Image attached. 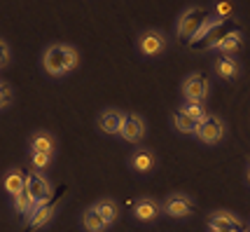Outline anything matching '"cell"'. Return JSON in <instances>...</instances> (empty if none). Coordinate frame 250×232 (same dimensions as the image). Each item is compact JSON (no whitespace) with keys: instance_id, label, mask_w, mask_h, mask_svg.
Returning a JSON list of instances; mask_svg holds the SVG:
<instances>
[{"instance_id":"obj_1","label":"cell","mask_w":250,"mask_h":232,"mask_svg":"<svg viewBox=\"0 0 250 232\" xmlns=\"http://www.w3.org/2000/svg\"><path fill=\"white\" fill-rule=\"evenodd\" d=\"M229 31H234L231 22H227V19H210V22L204 23V26L199 28V33L189 40V47H192L194 52L208 49V47H215Z\"/></svg>"},{"instance_id":"obj_2","label":"cell","mask_w":250,"mask_h":232,"mask_svg":"<svg viewBox=\"0 0 250 232\" xmlns=\"http://www.w3.org/2000/svg\"><path fill=\"white\" fill-rule=\"evenodd\" d=\"M213 17L208 14L204 7H187L183 14H180V19H178V38H194L199 33V28L204 26L206 22H210Z\"/></svg>"},{"instance_id":"obj_3","label":"cell","mask_w":250,"mask_h":232,"mask_svg":"<svg viewBox=\"0 0 250 232\" xmlns=\"http://www.w3.org/2000/svg\"><path fill=\"white\" fill-rule=\"evenodd\" d=\"M26 195H28L38 207L52 199V186H49V181L44 178L42 171H35V169H33L31 174L26 176Z\"/></svg>"},{"instance_id":"obj_4","label":"cell","mask_w":250,"mask_h":232,"mask_svg":"<svg viewBox=\"0 0 250 232\" xmlns=\"http://www.w3.org/2000/svg\"><path fill=\"white\" fill-rule=\"evenodd\" d=\"M65 47L68 45H49L42 54V68L49 75H63L65 73Z\"/></svg>"},{"instance_id":"obj_5","label":"cell","mask_w":250,"mask_h":232,"mask_svg":"<svg viewBox=\"0 0 250 232\" xmlns=\"http://www.w3.org/2000/svg\"><path fill=\"white\" fill-rule=\"evenodd\" d=\"M183 94L189 103H201L208 96V80L201 73H192L183 82Z\"/></svg>"},{"instance_id":"obj_6","label":"cell","mask_w":250,"mask_h":232,"mask_svg":"<svg viewBox=\"0 0 250 232\" xmlns=\"http://www.w3.org/2000/svg\"><path fill=\"white\" fill-rule=\"evenodd\" d=\"M196 136L204 141V143L213 145L222 141V136H225V124L218 120V117H206V120H201L196 124Z\"/></svg>"},{"instance_id":"obj_7","label":"cell","mask_w":250,"mask_h":232,"mask_svg":"<svg viewBox=\"0 0 250 232\" xmlns=\"http://www.w3.org/2000/svg\"><path fill=\"white\" fill-rule=\"evenodd\" d=\"M138 49L141 54L145 56H157L166 49V38H164L159 31H145V33L138 38Z\"/></svg>"},{"instance_id":"obj_8","label":"cell","mask_w":250,"mask_h":232,"mask_svg":"<svg viewBox=\"0 0 250 232\" xmlns=\"http://www.w3.org/2000/svg\"><path fill=\"white\" fill-rule=\"evenodd\" d=\"M164 211L171 216V218H187L192 216L194 211V204L187 195H171V197L164 202Z\"/></svg>"},{"instance_id":"obj_9","label":"cell","mask_w":250,"mask_h":232,"mask_svg":"<svg viewBox=\"0 0 250 232\" xmlns=\"http://www.w3.org/2000/svg\"><path fill=\"white\" fill-rule=\"evenodd\" d=\"M122 139H126L131 143H138L143 136H145V122H143L141 115H124V122H122Z\"/></svg>"},{"instance_id":"obj_10","label":"cell","mask_w":250,"mask_h":232,"mask_svg":"<svg viewBox=\"0 0 250 232\" xmlns=\"http://www.w3.org/2000/svg\"><path fill=\"white\" fill-rule=\"evenodd\" d=\"M122 122H124V113H120L117 108H108V111H103L98 115V129L105 134H120L122 129Z\"/></svg>"},{"instance_id":"obj_11","label":"cell","mask_w":250,"mask_h":232,"mask_svg":"<svg viewBox=\"0 0 250 232\" xmlns=\"http://www.w3.org/2000/svg\"><path fill=\"white\" fill-rule=\"evenodd\" d=\"M59 202H61V195H59L54 202L49 199V202L40 204L38 209L33 211L31 218H28V225H31V228H42L44 223H49V221H52V216L56 213V207H59Z\"/></svg>"},{"instance_id":"obj_12","label":"cell","mask_w":250,"mask_h":232,"mask_svg":"<svg viewBox=\"0 0 250 232\" xmlns=\"http://www.w3.org/2000/svg\"><path fill=\"white\" fill-rule=\"evenodd\" d=\"M208 228L215 232V230H243L241 228V221L234 216V213H229V211H218V213H213L210 216V221H208Z\"/></svg>"},{"instance_id":"obj_13","label":"cell","mask_w":250,"mask_h":232,"mask_svg":"<svg viewBox=\"0 0 250 232\" xmlns=\"http://www.w3.org/2000/svg\"><path fill=\"white\" fill-rule=\"evenodd\" d=\"M133 213H136V218H138V221L150 223V221H154V218L159 216V204H157L152 197H143V199L136 202Z\"/></svg>"},{"instance_id":"obj_14","label":"cell","mask_w":250,"mask_h":232,"mask_svg":"<svg viewBox=\"0 0 250 232\" xmlns=\"http://www.w3.org/2000/svg\"><path fill=\"white\" fill-rule=\"evenodd\" d=\"M54 150H56V141L49 132H35L31 136V153L54 155Z\"/></svg>"},{"instance_id":"obj_15","label":"cell","mask_w":250,"mask_h":232,"mask_svg":"<svg viewBox=\"0 0 250 232\" xmlns=\"http://www.w3.org/2000/svg\"><path fill=\"white\" fill-rule=\"evenodd\" d=\"M2 188L7 190L12 197L23 192V190H26V176L21 174V169H10V171L5 174V178H2Z\"/></svg>"},{"instance_id":"obj_16","label":"cell","mask_w":250,"mask_h":232,"mask_svg":"<svg viewBox=\"0 0 250 232\" xmlns=\"http://www.w3.org/2000/svg\"><path fill=\"white\" fill-rule=\"evenodd\" d=\"M82 228L87 232H105L108 230V223L101 218V213H98L94 207H89V209L82 213Z\"/></svg>"},{"instance_id":"obj_17","label":"cell","mask_w":250,"mask_h":232,"mask_svg":"<svg viewBox=\"0 0 250 232\" xmlns=\"http://www.w3.org/2000/svg\"><path fill=\"white\" fill-rule=\"evenodd\" d=\"M94 209L101 213V218L112 225V223L117 221V216H120V207H117V202L115 199H98L96 204H94Z\"/></svg>"},{"instance_id":"obj_18","label":"cell","mask_w":250,"mask_h":232,"mask_svg":"<svg viewBox=\"0 0 250 232\" xmlns=\"http://www.w3.org/2000/svg\"><path fill=\"white\" fill-rule=\"evenodd\" d=\"M131 166L136 169V171H150L154 166V153L152 150H136V153L131 155Z\"/></svg>"},{"instance_id":"obj_19","label":"cell","mask_w":250,"mask_h":232,"mask_svg":"<svg viewBox=\"0 0 250 232\" xmlns=\"http://www.w3.org/2000/svg\"><path fill=\"white\" fill-rule=\"evenodd\" d=\"M241 43H243V35L234 28V31H229V33L215 45V49H220L222 54H231V52H236V49L241 47Z\"/></svg>"},{"instance_id":"obj_20","label":"cell","mask_w":250,"mask_h":232,"mask_svg":"<svg viewBox=\"0 0 250 232\" xmlns=\"http://www.w3.org/2000/svg\"><path fill=\"white\" fill-rule=\"evenodd\" d=\"M173 124H175V129H178V132L192 134V132H196V124H199V122L192 120V117H189V115L180 108V111L173 113Z\"/></svg>"},{"instance_id":"obj_21","label":"cell","mask_w":250,"mask_h":232,"mask_svg":"<svg viewBox=\"0 0 250 232\" xmlns=\"http://www.w3.org/2000/svg\"><path fill=\"white\" fill-rule=\"evenodd\" d=\"M14 209L19 211V213H23L26 218H31L33 211L38 209V204H35V202L26 195V190H23V192H19V195H14Z\"/></svg>"},{"instance_id":"obj_22","label":"cell","mask_w":250,"mask_h":232,"mask_svg":"<svg viewBox=\"0 0 250 232\" xmlns=\"http://www.w3.org/2000/svg\"><path fill=\"white\" fill-rule=\"evenodd\" d=\"M218 75L227 77V80H231V77L239 75V64L231 59V56H222L218 61Z\"/></svg>"},{"instance_id":"obj_23","label":"cell","mask_w":250,"mask_h":232,"mask_svg":"<svg viewBox=\"0 0 250 232\" xmlns=\"http://www.w3.org/2000/svg\"><path fill=\"white\" fill-rule=\"evenodd\" d=\"M31 164L35 171H44L47 166L52 164V155L47 153H31Z\"/></svg>"},{"instance_id":"obj_24","label":"cell","mask_w":250,"mask_h":232,"mask_svg":"<svg viewBox=\"0 0 250 232\" xmlns=\"http://www.w3.org/2000/svg\"><path fill=\"white\" fill-rule=\"evenodd\" d=\"M183 111H185L187 115H189L192 120H196V122H201V120H206V117H208L201 103H189V101H187L185 106H183Z\"/></svg>"},{"instance_id":"obj_25","label":"cell","mask_w":250,"mask_h":232,"mask_svg":"<svg viewBox=\"0 0 250 232\" xmlns=\"http://www.w3.org/2000/svg\"><path fill=\"white\" fill-rule=\"evenodd\" d=\"M77 61H80L77 52L70 47V45H68V47H65V73H70V70L77 66Z\"/></svg>"},{"instance_id":"obj_26","label":"cell","mask_w":250,"mask_h":232,"mask_svg":"<svg viewBox=\"0 0 250 232\" xmlns=\"http://www.w3.org/2000/svg\"><path fill=\"white\" fill-rule=\"evenodd\" d=\"M10 101H12V87L5 85V82H0V108L10 106Z\"/></svg>"},{"instance_id":"obj_27","label":"cell","mask_w":250,"mask_h":232,"mask_svg":"<svg viewBox=\"0 0 250 232\" xmlns=\"http://www.w3.org/2000/svg\"><path fill=\"white\" fill-rule=\"evenodd\" d=\"M215 12H218V19H225V17H229V14H231V2H229V0H222V2H218Z\"/></svg>"},{"instance_id":"obj_28","label":"cell","mask_w":250,"mask_h":232,"mask_svg":"<svg viewBox=\"0 0 250 232\" xmlns=\"http://www.w3.org/2000/svg\"><path fill=\"white\" fill-rule=\"evenodd\" d=\"M7 61H10V47H7V43L0 38V68L5 66Z\"/></svg>"},{"instance_id":"obj_29","label":"cell","mask_w":250,"mask_h":232,"mask_svg":"<svg viewBox=\"0 0 250 232\" xmlns=\"http://www.w3.org/2000/svg\"><path fill=\"white\" fill-rule=\"evenodd\" d=\"M215 232H231V230H215Z\"/></svg>"},{"instance_id":"obj_30","label":"cell","mask_w":250,"mask_h":232,"mask_svg":"<svg viewBox=\"0 0 250 232\" xmlns=\"http://www.w3.org/2000/svg\"><path fill=\"white\" fill-rule=\"evenodd\" d=\"M248 181H250V169H248Z\"/></svg>"},{"instance_id":"obj_31","label":"cell","mask_w":250,"mask_h":232,"mask_svg":"<svg viewBox=\"0 0 250 232\" xmlns=\"http://www.w3.org/2000/svg\"><path fill=\"white\" fill-rule=\"evenodd\" d=\"M236 232H246V230H236Z\"/></svg>"}]
</instances>
